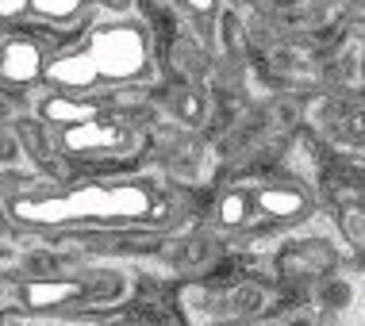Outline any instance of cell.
<instances>
[{
  "label": "cell",
  "instance_id": "cell-5",
  "mask_svg": "<svg viewBox=\"0 0 365 326\" xmlns=\"http://www.w3.org/2000/svg\"><path fill=\"white\" fill-rule=\"evenodd\" d=\"M323 303H327V307H346V303H350V288H346V284H342V280H327V284H323Z\"/></svg>",
  "mask_w": 365,
  "mask_h": 326
},
{
  "label": "cell",
  "instance_id": "cell-8",
  "mask_svg": "<svg viewBox=\"0 0 365 326\" xmlns=\"http://www.w3.org/2000/svg\"><path fill=\"white\" fill-rule=\"evenodd\" d=\"M361 204H365V184H361Z\"/></svg>",
  "mask_w": 365,
  "mask_h": 326
},
{
  "label": "cell",
  "instance_id": "cell-6",
  "mask_svg": "<svg viewBox=\"0 0 365 326\" xmlns=\"http://www.w3.org/2000/svg\"><path fill=\"white\" fill-rule=\"evenodd\" d=\"M19 150H24V142H19L12 131H4V127H0V162H16Z\"/></svg>",
  "mask_w": 365,
  "mask_h": 326
},
{
  "label": "cell",
  "instance_id": "cell-4",
  "mask_svg": "<svg viewBox=\"0 0 365 326\" xmlns=\"http://www.w3.org/2000/svg\"><path fill=\"white\" fill-rule=\"evenodd\" d=\"M177 115H185L189 123H200V115H204V100L192 93V88H181V93H177Z\"/></svg>",
  "mask_w": 365,
  "mask_h": 326
},
{
  "label": "cell",
  "instance_id": "cell-7",
  "mask_svg": "<svg viewBox=\"0 0 365 326\" xmlns=\"http://www.w3.org/2000/svg\"><path fill=\"white\" fill-rule=\"evenodd\" d=\"M189 8H192V12H200V16H208L215 8V0H189Z\"/></svg>",
  "mask_w": 365,
  "mask_h": 326
},
{
  "label": "cell",
  "instance_id": "cell-1",
  "mask_svg": "<svg viewBox=\"0 0 365 326\" xmlns=\"http://www.w3.org/2000/svg\"><path fill=\"white\" fill-rule=\"evenodd\" d=\"M277 269L284 280H315V276H327L334 269V250L319 238L289 246L277 258Z\"/></svg>",
  "mask_w": 365,
  "mask_h": 326
},
{
  "label": "cell",
  "instance_id": "cell-2",
  "mask_svg": "<svg viewBox=\"0 0 365 326\" xmlns=\"http://www.w3.org/2000/svg\"><path fill=\"white\" fill-rule=\"evenodd\" d=\"M339 231L354 250L365 253V204H342L339 207Z\"/></svg>",
  "mask_w": 365,
  "mask_h": 326
},
{
  "label": "cell",
  "instance_id": "cell-3",
  "mask_svg": "<svg viewBox=\"0 0 365 326\" xmlns=\"http://www.w3.org/2000/svg\"><path fill=\"white\" fill-rule=\"evenodd\" d=\"M246 215H250V196H246V192H231V196L220 204V219H223L227 226L246 223Z\"/></svg>",
  "mask_w": 365,
  "mask_h": 326
}]
</instances>
